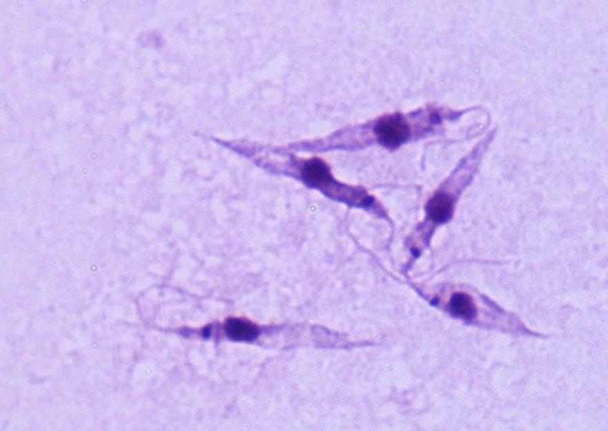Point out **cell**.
<instances>
[{"mask_svg":"<svg viewBox=\"0 0 608 431\" xmlns=\"http://www.w3.org/2000/svg\"><path fill=\"white\" fill-rule=\"evenodd\" d=\"M376 134L383 143L389 146H397L408 138L409 128L401 117L395 116L382 120L376 127Z\"/></svg>","mask_w":608,"mask_h":431,"instance_id":"6da1fadb","label":"cell"},{"mask_svg":"<svg viewBox=\"0 0 608 431\" xmlns=\"http://www.w3.org/2000/svg\"><path fill=\"white\" fill-rule=\"evenodd\" d=\"M450 308L455 314L460 316H467L471 317L475 314V306H473V301L471 299L469 295L467 294H455L451 298L450 302Z\"/></svg>","mask_w":608,"mask_h":431,"instance_id":"5b68a950","label":"cell"},{"mask_svg":"<svg viewBox=\"0 0 608 431\" xmlns=\"http://www.w3.org/2000/svg\"><path fill=\"white\" fill-rule=\"evenodd\" d=\"M427 214L434 223H444L453 214V198L447 194H438L427 205Z\"/></svg>","mask_w":608,"mask_h":431,"instance_id":"3957f363","label":"cell"},{"mask_svg":"<svg viewBox=\"0 0 608 431\" xmlns=\"http://www.w3.org/2000/svg\"><path fill=\"white\" fill-rule=\"evenodd\" d=\"M226 331L228 337H231L233 339H244V341L253 339L259 334L257 328L252 323L239 319L230 320L226 325Z\"/></svg>","mask_w":608,"mask_h":431,"instance_id":"277c9868","label":"cell"},{"mask_svg":"<svg viewBox=\"0 0 608 431\" xmlns=\"http://www.w3.org/2000/svg\"><path fill=\"white\" fill-rule=\"evenodd\" d=\"M301 171H302L304 180L312 186H316V187H333L334 186L327 166L320 160L308 161L302 167Z\"/></svg>","mask_w":608,"mask_h":431,"instance_id":"7a4b0ae2","label":"cell"}]
</instances>
